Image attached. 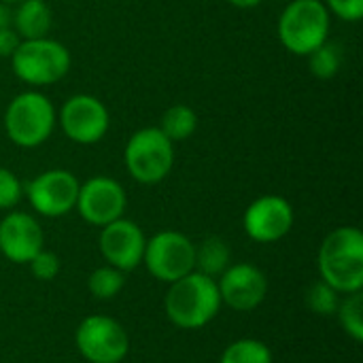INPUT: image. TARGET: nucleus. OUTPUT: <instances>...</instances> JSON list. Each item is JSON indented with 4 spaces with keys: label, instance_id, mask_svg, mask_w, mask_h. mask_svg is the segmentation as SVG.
<instances>
[{
    "label": "nucleus",
    "instance_id": "ddd939ff",
    "mask_svg": "<svg viewBox=\"0 0 363 363\" xmlns=\"http://www.w3.org/2000/svg\"><path fill=\"white\" fill-rule=\"evenodd\" d=\"M145 245H147V238L143 230L134 221L123 219V217L104 225L100 232L102 257L108 262V266L121 272H130L143 262Z\"/></svg>",
    "mask_w": 363,
    "mask_h": 363
},
{
    "label": "nucleus",
    "instance_id": "9b49d317",
    "mask_svg": "<svg viewBox=\"0 0 363 363\" xmlns=\"http://www.w3.org/2000/svg\"><path fill=\"white\" fill-rule=\"evenodd\" d=\"M125 189L119 181L111 177H91L79 187L77 196V211L79 215L98 228H104L125 213Z\"/></svg>",
    "mask_w": 363,
    "mask_h": 363
},
{
    "label": "nucleus",
    "instance_id": "f8f14e48",
    "mask_svg": "<svg viewBox=\"0 0 363 363\" xmlns=\"http://www.w3.org/2000/svg\"><path fill=\"white\" fill-rule=\"evenodd\" d=\"M294 208L281 196H262L249 204L242 217L245 232L255 242H277L294 228Z\"/></svg>",
    "mask_w": 363,
    "mask_h": 363
},
{
    "label": "nucleus",
    "instance_id": "aec40b11",
    "mask_svg": "<svg viewBox=\"0 0 363 363\" xmlns=\"http://www.w3.org/2000/svg\"><path fill=\"white\" fill-rule=\"evenodd\" d=\"M308 57V68L317 79H332L338 74L340 64H342V51L336 43L325 40L321 47H317Z\"/></svg>",
    "mask_w": 363,
    "mask_h": 363
},
{
    "label": "nucleus",
    "instance_id": "4468645a",
    "mask_svg": "<svg viewBox=\"0 0 363 363\" xmlns=\"http://www.w3.org/2000/svg\"><path fill=\"white\" fill-rule=\"evenodd\" d=\"M221 302L234 311H253L259 306L268 291V281L253 264H236L225 268L217 283Z\"/></svg>",
    "mask_w": 363,
    "mask_h": 363
},
{
    "label": "nucleus",
    "instance_id": "9d476101",
    "mask_svg": "<svg viewBox=\"0 0 363 363\" xmlns=\"http://www.w3.org/2000/svg\"><path fill=\"white\" fill-rule=\"evenodd\" d=\"M79 187L81 183L72 172L64 168H51L28 181L23 185V194L38 215L62 217L77 206Z\"/></svg>",
    "mask_w": 363,
    "mask_h": 363
},
{
    "label": "nucleus",
    "instance_id": "1a4fd4ad",
    "mask_svg": "<svg viewBox=\"0 0 363 363\" xmlns=\"http://www.w3.org/2000/svg\"><path fill=\"white\" fill-rule=\"evenodd\" d=\"M57 121L68 140L77 145H96L106 136L111 115L96 96L74 94L62 104Z\"/></svg>",
    "mask_w": 363,
    "mask_h": 363
},
{
    "label": "nucleus",
    "instance_id": "b1692460",
    "mask_svg": "<svg viewBox=\"0 0 363 363\" xmlns=\"http://www.w3.org/2000/svg\"><path fill=\"white\" fill-rule=\"evenodd\" d=\"M21 196H23L21 181L9 168L0 166V208L2 211L13 208L15 204H19Z\"/></svg>",
    "mask_w": 363,
    "mask_h": 363
},
{
    "label": "nucleus",
    "instance_id": "f257e3e1",
    "mask_svg": "<svg viewBox=\"0 0 363 363\" xmlns=\"http://www.w3.org/2000/svg\"><path fill=\"white\" fill-rule=\"evenodd\" d=\"M321 281L338 294H355L363 287V234L345 225L330 232L319 249Z\"/></svg>",
    "mask_w": 363,
    "mask_h": 363
},
{
    "label": "nucleus",
    "instance_id": "412c9836",
    "mask_svg": "<svg viewBox=\"0 0 363 363\" xmlns=\"http://www.w3.org/2000/svg\"><path fill=\"white\" fill-rule=\"evenodd\" d=\"M123 272L113 268V266H102V268H96L89 279H87V287L91 291L94 298L98 300H113L121 289H123Z\"/></svg>",
    "mask_w": 363,
    "mask_h": 363
},
{
    "label": "nucleus",
    "instance_id": "f3484780",
    "mask_svg": "<svg viewBox=\"0 0 363 363\" xmlns=\"http://www.w3.org/2000/svg\"><path fill=\"white\" fill-rule=\"evenodd\" d=\"M157 128L172 143H183V140H187L196 132V128H198V115L187 104H172L162 115V121H160Z\"/></svg>",
    "mask_w": 363,
    "mask_h": 363
},
{
    "label": "nucleus",
    "instance_id": "423d86ee",
    "mask_svg": "<svg viewBox=\"0 0 363 363\" xmlns=\"http://www.w3.org/2000/svg\"><path fill=\"white\" fill-rule=\"evenodd\" d=\"M123 162L136 183L155 185L174 166V143L157 125L140 128L128 138Z\"/></svg>",
    "mask_w": 363,
    "mask_h": 363
},
{
    "label": "nucleus",
    "instance_id": "2eb2a0df",
    "mask_svg": "<svg viewBox=\"0 0 363 363\" xmlns=\"http://www.w3.org/2000/svg\"><path fill=\"white\" fill-rule=\"evenodd\" d=\"M45 236L38 221L28 213H9L0 221V253L15 262L28 264L38 251H43Z\"/></svg>",
    "mask_w": 363,
    "mask_h": 363
},
{
    "label": "nucleus",
    "instance_id": "a211bd4d",
    "mask_svg": "<svg viewBox=\"0 0 363 363\" xmlns=\"http://www.w3.org/2000/svg\"><path fill=\"white\" fill-rule=\"evenodd\" d=\"M230 264V247L219 236L206 238L200 247H196V268L206 277L223 274Z\"/></svg>",
    "mask_w": 363,
    "mask_h": 363
},
{
    "label": "nucleus",
    "instance_id": "393cba45",
    "mask_svg": "<svg viewBox=\"0 0 363 363\" xmlns=\"http://www.w3.org/2000/svg\"><path fill=\"white\" fill-rule=\"evenodd\" d=\"M28 264H30V270H32L34 279H38V281H53L57 277V272H60L57 255L51 253V251H45V249L38 251Z\"/></svg>",
    "mask_w": 363,
    "mask_h": 363
},
{
    "label": "nucleus",
    "instance_id": "6e6552de",
    "mask_svg": "<svg viewBox=\"0 0 363 363\" xmlns=\"http://www.w3.org/2000/svg\"><path fill=\"white\" fill-rule=\"evenodd\" d=\"M77 349L89 363H119L130 351L128 332L111 317L91 315L74 334Z\"/></svg>",
    "mask_w": 363,
    "mask_h": 363
},
{
    "label": "nucleus",
    "instance_id": "6ab92c4d",
    "mask_svg": "<svg viewBox=\"0 0 363 363\" xmlns=\"http://www.w3.org/2000/svg\"><path fill=\"white\" fill-rule=\"evenodd\" d=\"M219 363H272V353L264 342L245 338V340L232 342L223 351Z\"/></svg>",
    "mask_w": 363,
    "mask_h": 363
},
{
    "label": "nucleus",
    "instance_id": "4be33fe9",
    "mask_svg": "<svg viewBox=\"0 0 363 363\" xmlns=\"http://www.w3.org/2000/svg\"><path fill=\"white\" fill-rule=\"evenodd\" d=\"M345 332L362 342L363 340V296L362 291H355V294H349V298L338 304V311H336Z\"/></svg>",
    "mask_w": 363,
    "mask_h": 363
},
{
    "label": "nucleus",
    "instance_id": "cd10ccee",
    "mask_svg": "<svg viewBox=\"0 0 363 363\" xmlns=\"http://www.w3.org/2000/svg\"><path fill=\"white\" fill-rule=\"evenodd\" d=\"M228 2L236 9H253V6L262 4L264 0H228Z\"/></svg>",
    "mask_w": 363,
    "mask_h": 363
},
{
    "label": "nucleus",
    "instance_id": "7ed1b4c3",
    "mask_svg": "<svg viewBox=\"0 0 363 363\" xmlns=\"http://www.w3.org/2000/svg\"><path fill=\"white\" fill-rule=\"evenodd\" d=\"M55 121L53 102L38 89L17 94L4 111V132L9 140L21 149L43 145L51 136Z\"/></svg>",
    "mask_w": 363,
    "mask_h": 363
},
{
    "label": "nucleus",
    "instance_id": "0eeeda50",
    "mask_svg": "<svg viewBox=\"0 0 363 363\" xmlns=\"http://www.w3.org/2000/svg\"><path fill=\"white\" fill-rule=\"evenodd\" d=\"M143 262L157 281L174 283L196 270V247L185 234L164 230L147 240Z\"/></svg>",
    "mask_w": 363,
    "mask_h": 363
},
{
    "label": "nucleus",
    "instance_id": "20e7f679",
    "mask_svg": "<svg viewBox=\"0 0 363 363\" xmlns=\"http://www.w3.org/2000/svg\"><path fill=\"white\" fill-rule=\"evenodd\" d=\"M72 64V55L55 38H28L21 40L11 55V66L15 77L32 87L53 85L62 81Z\"/></svg>",
    "mask_w": 363,
    "mask_h": 363
},
{
    "label": "nucleus",
    "instance_id": "5701e85b",
    "mask_svg": "<svg viewBox=\"0 0 363 363\" xmlns=\"http://www.w3.org/2000/svg\"><path fill=\"white\" fill-rule=\"evenodd\" d=\"M338 291L334 287H330L328 283L319 281L315 285H311V289L306 291V306L321 315V317H330V315H336L338 311Z\"/></svg>",
    "mask_w": 363,
    "mask_h": 363
},
{
    "label": "nucleus",
    "instance_id": "dca6fc26",
    "mask_svg": "<svg viewBox=\"0 0 363 363\" xmlns=\"http://www.w3.org/2000/svg\"><path fill=\"white\" fill-rule=\"evenodd\" d=\"M13 30L19 34L21 40L28 38H43L49 34L53 15L45 0H21L11 17Z\"/></svg>",
    "mask_w": 363,
    "mask_h": 363
},
{
    "label": "nucleus",
    "instance_id": "c85d7f7f",
    "mask_svg": "<svg viewBox=\"0 0 363 363\" xmlns=\"http://www.w3.org/2000/svg\"><path fill=\"white\" fill-rule=\"evenodd\" d=\"M11 23V15L4 6V2H0V28H6Z\"/></svg>",
    "mask_w": 363,
    "mask_h": 363
},
{
    "label": "nucleus",
    "instance_id": "c756f323",
    "mask_svg": "<svg viewBox=\"0 0 363 363\" xmlns=\"http://www.w3.org/2000/svg\"><path fill=\"white\" fill-rule=\"evenodd\" d=\"M0 2H4V4H17V2H21V0H0Z\"/></svg>",
    "mask_w": 363,
    "mask_h": 363
},
{
    "label": "nucleus",
    "instance_id": "a878e982",
    "mask_svg": "<svg viewBox=\"0 0 363 363\" xmlns=\"http://www.w3.org/2000/svg\"><path fill=\"white\" fill-rule=\"evenodd\" d=\"M323 4L345 21H359L363 17V0H325Z\"/></svg>",
    "mask_w": 363,
    "mask_h": 363
},
{
    "label": "nucleus",
    "instance_id": "f03ea898",
    "mask_svg": "<svg viewBox=\"0 0 363 363\" xmlns=\"http://www.w3.org/2000/svg\"><path fill=\"white\" fill-rule=\"evenodd\" d=\"M219 308L221 296L217 283L198 270L170 283L166 294V315L177 328L183 330L204 328L217 317Z\"/></svg>",
    "mask_w": 363,
    "mask_h": 363
},
{
    "label": "nucleus",
    "instance_id": "bb28decb",
    "mask_svg": "<svg viewBox=\"0 0 363 363\" xmlns=\"http://www.w3.org/2000/svg\"><path fill=\"white\" fill-rule=\"evenodd\" d=\"M19 43H21V38L11 26L0 28V57H11L15 53V49L19 47Z\"/></svg>",
    "mask_w": 363,
    "mask_h": 363
},
{
    "label": "nucleus",
    "instance_id": "39448f33",
    "mask_svg": "<svg viewBox=\"0 0 363 363\" xmlns=\"http://www.w3.org/2000/svg\"><path fill=\"white\" fill-rule=\"evenodd\" d=\"M279 40L296 55L306 57L330 36V11L323 0H294L279 17Z\"/></svg>",
    "mask_w": 363,
    "mask_h": 363
}]
</instances>
